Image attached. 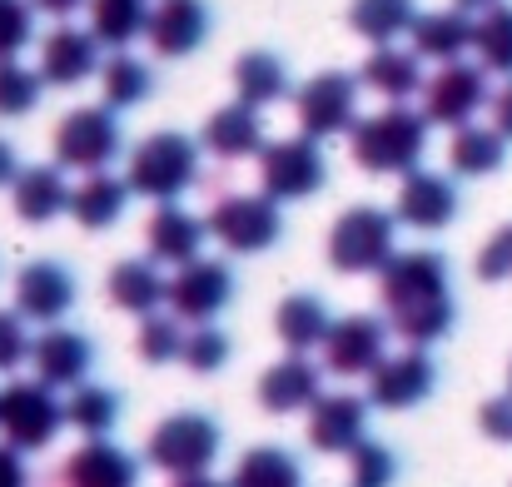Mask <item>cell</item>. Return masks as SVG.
<instances>
[{"instance_id":"14","label":"cell","mask_w":512,"mask_h":487,"mask_svg":"<svg viewBox=\"0 0 512 487\" xmlns=\"http://www.w3.org/2000/svg\"><path fill=\"white\" fill-rule=\"evenodd\" d=\"M388 328L373 314H348L329 328L324 338V368L339 378H368L383 358H388Z\"/></svg>"},{"instance_id":"23","label":"cell","mask_w":512,"mask_h":487,"mask_svg":"<svg viewBox=\"0 0 512 487\" xmlns=\"http://www.w3.org/2000/svg\"><path fill=\"white\" fill-rule=\"evenodd\" d=\"M60 478H65V487H135L140 483V463L125 448H115L105 438H90L80 453L65 458Z\"/></svg>"},{"instance_id":"20","label":"cell","mask_w":512,"mask_h":487,"mask_svg":"<svg viewBox=\"0 0 512 487\" xmlns=\"http://www.w3.org/2000/svg\"><path fill=\"white\" fill-rule=\"evenodd\" d=\"M30 363H35V378H45L50 388H80L90 363H95V343L75 328H45L30 348Z\"/></svg>"},{"instance_id":"38","label":"cell","mask_w":512,"mask_h":487,"mask_svg":"<svg viewBox=\"0 0 512 487\" xmlns=\"http://www.w3.org/2000/svg\"><path fill=\"white\" fill-rule=\"evenodd\" d=\"M478 65L488 75H512V5H493L478 15Z\"/></svg>"},{"instance_id":"49","label":"cell","mask_w":512,"mask_h":487,"mask_svg":"<svg viewBox=\"0 0 512 487\" xmlns=\"http://www.w3.org/2000/svg\"><path fill=\"white\" fill-rule=\"evenodd\" d=\"M20 169H25V164H20V155H15V145H10V140H0V189H5V184H15V179H20Z\"/></svg>"},{"instance_id":"48","label":"cell","mask_w":512,"mask_h":487,"mask_svg":"<svg viewBox=\"0 0 512 487\" xmlns=\"http://www.w3.org/2000/svg\"><path fill=\"white\" fill-rule=\"evenodd\" d=\"M493 130H503L512 140V75H508V85L493 95Z\"/></svg>"},{"instance_id":"10","label":"cell","mask_w":512,"mask_h":487,"mask_svg":"<svg viewBox=\"0 0 512 487\" xmlns=\"http://www.w3.org/2000/svg\"><path fill=\"white\" fill-rule=\"evenodd\" d=\"M358 90H363L358 75H343V70L314 75V80L299 90V100H294V110H299V130L314 135V140L348 135V130L358 125Z\"/></svg>"},{"instance_id":"17","label":"cell","mask_w":512,"mask_h":487,"mask_svg":"<svg viewBox=\"0 0 512 487\" xmlns=\"http://www.w3.org/2000/svg\"><path fill=\"white\" fill-rule=\"evenodd\" d=\"M368 438V398L358 393H324L309 408V443L319 453H353Z\"/></svg>"},{"instance_id":"6","label":"cell","mask_w":512,"mask_h":487,"mask_svg":"<svg viewBox=\"0 0 512 487\" xmlns=\"http://www.w3.org/2000/svg\"><path fill=\"white\" fill-rule=\"evenodd\" d=\"M219 448H224V433H219V423L209 413H170L150 433L145 458L160 473H170V478H199V473H209Z\"/></svg>"},{"instance_id":"33","label":"cell","mask_w":512,"mask_h":487,"mask_svg":"<svg viewBox=\"0 0 512 487\" xmlns=\"http://www.w3.org/2000/svg\"><path fill=\"white\" fill-rule=\"evenodd\" d=\"M508 160V135L493 130V125H463L453 130V145H448V164L458 174H493Z\"/></svg>"},{"instance_id":"36","label":"cell","mask_w":512,"mask_h":487,"mask_svg":"<svg viewBox=\"0 0 512 487\" xmlns=\"http://www.w3.org/2000/svg\"><path fill=\"white\" fill-rule=\"evenodd\" d=\"M65 418H70V428L85 433V438H110L115 423H120V398H115V388L80 383V388L70 393V403H65Z\"/></svg>"},{"instance_id":"5","label":"cell","mask_w":512,"mask_h":487,"mask_svg":"<svg viewBox=\"0 0 512 487\" xmlns=\"http://www.w3.org/2000/svg\"><path fill=\"white\" fill-rule=\"evenodd\" d=\"M65 403L55 398V388L45 378H15L0 388V438L20 453L50 448L55 433L65 428Z\"/></svg>"},{"instance_id":"24","label":"cell","mask_w":512,"mask_h":487,"mask_svg":"<svg viewBox=\"0 0 512 487\" xmlns=\"http://www.w3.org/2000/svg\"><path fill=\"white\" fill-rule=\"evenodd\" d=\"M264 145H269L264 120L244 100H234V105H224L204 120V150L219 155V160H249V155H264Z\"/></svg>"},{"instance_id":"27","label":"cell","mask_w":512,"mask_h":487,"mask_svg":"<svg viewBox=\"0 0 512 487\" xmlns=\"http://www.w3.org/2000/svg\"><path fill=\"white\" fill-rule=\"evenodd\" d=\"M473 40H478V20L468 15V10H428V15H418V25H413V50L423 55V60H463L468 50H473Z\"/></svg>"},{"instance_id":"25","label":"cell","mask_w":512,"mask_h":487,"mask_svg":"<svg viewBox=\"0 0 512 487\" xmlns=\"http://www.w3.org/2000/svg\"><path fill=\"white\" fill-rule=\"evenodd\" d=\"M204 234H209V224H204V219H194V214H189V209H179V204H160V209H155V219H150V229H145V239H150V259H155V264H174V269H184V264H194V259H199Z\"/></svg>"},{"instance_id":"2","label":"cell","mask_w":512,"mask_h":487,"mask_svg":"<svg viewBox=\"0 0 512 487\" xmlns=\"http://www.w3.org/2000/svg\"><path fill=\"white\" fill-rule=\"evenodd\" d=\"M428 150V115L388 105L348 130V155L368 174H413Z\"/></svg>"},{"instance_id":"16","label":"cell","mask_w":512,"mask_h":487,"mask_svg":"<svg viewBox=\"0 0 512 487\" xmlns=\"http://www.w3.org/2000/svg\"><path fill=\"white\" fill-rule=\"evenodd\" d=\"M453 214H458V184H453L448 174H438V169H413V174H403L398 219H403L408 229L433 234V229L453 224Z\"/></svg>"},{"instance_id":"11","label":"cell","mask_w":512,"mask_h":487,"mask_svg":"<svg viewBox=\"0 0 512 487\" xmlns=\"http://www.w3.org/2000/svg\"><path fill=\"white\" fill-rule=\"evenodd\" d=\"M488 105V70L468 60H448L428 85H423V115L428 125H473V115Z\"/></svg>"},{"instance_id":"43","label":"cell","mask_w":512,"mask_h":487,"mask_svg":"<svg viewBox=\"0 0 512 487\" xmlns=\"http://www.w3.org/2000/svg\"><path fill=\"white\" fill-rule=\"evenodd\" d=\"M35 40V5L30 0H0V60H15Z\"/></svg>"},{"instance_id":"4","label":"cell","mask_w":512,"mask_h":487,"mask_svg":"<svg viewBox=\"0 0 512 487\" xmlns=\"http://www.w3.org/2000/svg\"><path fill=\"white\" fill-rule=\"evenodd\" d=\"M125 179H130V194L155 199V204H174L199 179V145L179 130H160V135H150L130 150Z\"/></svg>"},{"instance_id":"15","label":"cell","mask_w":512,"mask_h":487,"mask_svg":"<svg viewBox=\"0 0 512 487\" xmlns=\"http://www.w3.org/2000/svg\"><path fill=\"white\" fill-rule=\"evenodd\" d=\"M15 309L30 324H60L75 309V274L55 259H35L15 274Z\"/></svg>"},{"instance_id":"1","label":"cell","mask_w":512,"mask_h":487,"mask_svg":"<svg viewBox=\"0 0 512 487\" xmlns=\"http://www.w3.org/2000/svg\"><path fill=\"white\" fill-rule=\"evenodd\" d=\"M453 269L443 254L433 249H408L393 254V264L378 274V294L383 309L393 319V333L413 348H428L438 338H448L458 324V304H453Z\"/></svg>"},{"instance_id":"50","label":"cell","mask_w":512,"mask_h":487,"mask_svg":"<svg viewBox=\"0 0 512 487\" xmlns=\"http://www.w3.org/2000/svg\"><path fill=\"white\" fill-rule=\"evenodd\" d=\"M30 5H35V10H45V15H60V20H65V15H75L85 0H30Z\"/></svg>"},{"instance_id":"32","label":"cell","mask_w":512,"mask_h":487,"mask_svg":"<svg viewBox=\"0 0 512 487\" xmlns=\"http://www.w3.org/2000/svg\"><path fill=\"white\" fill-rule=\"evenodd\" d=\"M348 25L368 45H393L398 35H413L418 0H353L348 5Z\"/></svg>"},{"instance_id":"9","label":"cell","mask_w":512,"mask_h":487,"mask_svg":"<svg viewBox=\"0 0 512 487\" xmlns=\"http://www.w3.org/2000/svg\"><path fill=\"white\" fill-rule=\"evenodd\" d=\"M209 234L234 254H264L284 234L279 199H269V194H224L209 209Z\"/></svg>"},{"instance_id":"28","label":"cell","mask_w":512,"mask_h":487,"mask_svg":"<svg viewBox=\"0 0 512 487\" xmlns=\"http://www.w3.org/2000/svg\"><path fill=\"white\" fill-rule=\"evenodd\" d=\"M110 299H115V309L150 319V314H160V304H170V279L160 274L155 259H120L110 269Z\"/></svg>"},{"instance_id":"19","label":"cell","mask_w":512,"mask_h":487,"mask_svg":"<svg viewBox=\"0 0 512 487\" xmlns=\"http://www.w3.org/2000/svg\"><path fill=\"white\" fill-rule=\"evenodd\" d=\"M324 398V378H319V363H309L304 353H289L279 363H269L259 373V403L264 413H299V408H314Z\"/></svg>"},{"instance_id":"35","label":"cell","mask_w":512,"mask_h":487,"mask_svg":"<svg viewBox=\"0 0 512 487\" xmlns=\"http://www.w3.org/2000/svg\"><path fill=\"white\" fill-rule=\"evenodd\" d=\"M229 487H304V463L289 448H249L234 463Z\"/></svg>"},{"instance_id":"8","label":"cell","mask_w":512,"mask_h":487,"mask_svg":"<svg viewBox=\"0 0 512 487\" xmlns=\"http://www.w3.org/2000/svg\"><path fill=\"white\" fill-rule=\"evenodd\" d=\"M120 145H125V130H120L115 110L110 105H85V110H70L60 120V130H55V164L95 174V169L115 164Z\"/></svg>"},{"instance_id":"12","label":"cell","mask_w":512,"mask_h":487,"mask_svg":"<svg viewBox=\"0 0 512 487\" xmlns=\"http://www.w3.org/2000/svg\"><path fill=\"white\" fill-rule=\"evenodd\" d=\"M234 299V269L224 259H194L170 279V314L184 324H214Z\"/></svg>"},{"instance_id":"3","label":"cell","mask_w":512,"mask_h":487,"mask_svg":"<svg viewBox=\"0 0 512 487\" xmlns=\"http://www.w3.org/2000/svg\"><path fill=\"white\" fill-rule=\"evenodd\" d=\"M324 254L339 274H383L398 254V214L373 209V204L343 209L329 229Z\"/></svg>"},{"instance_id":"29","label":"cell","mask_w":512,"mask_h":487,"mask_svg":"<svg viewBox=\"0 0 512 487\" xmlns=\"http://www.w3.org/2000/svg\"><path fill=\"white\" fill-rule=\"evenodd\" d=\"M125 204H130V179H120V174H110V169H95V174H85V184L75 189L70 214H75L80 229H110V224H120Z\"/></svg>"},{"instance_id":"51","label":"cell","mask_w":512,"mask_h":487,"mask_svg":"<svg viewBox=\"0 0 512 487\" xmlns=\"http://www.w3.org/2000/svg\"><path fill=\"white\" fill-rule=\"evenodd\" d=\"M458 10H468V15H483V10H493V5H503V0H453Z\"/></svg>"},{"instance_id":"40","label":"cell","mask_w":512,"mask_h":487,"mask_svg":"<svg viewBox=\"0 0 512 487\" xmlns=\"http://www.w3.org/2000/svg\"><path fill=\"white\" fill-rule=\"evenodd\" d=\"M398 478V453L378 438H363L353 453H348V483L353 487H393Z\"/></svg>"},{"instance_id":"47","label":"cell","mask_w":512,"mask_h":487,"mask_svg":"<svg viewBox=\"0 0 512 487\" xmlns=\"http://www.w3.org/2000/svg\"><path fill=\"white\" fill-rule=\"evenodd\" d=\"M0 487H30L25 478V463H20V448H0Z\"/></svg>"},{"instance_id":"45","label":"cell","mask_w":512,"mask_h":487,"mask_svg":"<svg viewBox=\"0 0 512 487\" xmlns=\"http://www.w3.org/2000/svg\"><path fill=\"white\" fill-rule=\"evenodd\" d=\"M478 279H483V284L512 279V224H503V229L483 244V254H478Z\"/></svg>"},{"instance_id":"31","label":"cell","mask_w":512,"mask_h":487,"mask_svg":"<svg viewBox=\"0 0 512 487\" xmlns=\"http://www.w3.org/2000/svg\"><path fill=\"white\" fill-rule=\"evenodd\" d=\"M234 90H239L244 105L264 110V105L289 95V65L274 50H249V55L234 60Z\"/></svg>"},{"instance_id":"13","label":"cell","mask_w":512,"mask_h":487,"mask_svg":"<svg viewBox=\"0 0 512 487\" xmlns=\"http://www.w3.org/2000/svg\"><path fill=\"white\" fill-rule=\"evenodd\" d=\"M438 388V363L423 353V348H403V353H388L373 373H368V403L373 408H418L428 393Z\"/></svg>"},{"instance_id":"21","label":"cell","mask_w":512,"mask_h":487,"mask_svg":"<svg viewBox=\"0 0 512 487\" xmlns=\"http://www.w3.org/2000/svg\"><path fill=\"white\" fill-rule=\"evenodd\" d=\"M150 45H155V55H165V60H184V55H194L199 50V40L209 35V10H204V0H160L155 10H150Z\"/></svg>"},{"instance_id":"52","label":"cell","mask_w":512,"mask_h":487,"mask_svg":"<svg viewBox=\"0 0 512 487\" xmlns=\"http://www.w3.org/2000/svg\"><path fill=\"white\" fill-rule=\"evenodd\" d=\"M174 487H229V483H214V478H204V473H199V478H179Z\"/></svg>"},{"instance_id":"26","label":"cell","mask_w":512,"mask_h":487,"mask_svg":"<svg viewBox=\"0 0 512 487\" xmlns=\"http://www.w3.org/2000/svg\"><path fill=\"white\" fill-rule=\"evenodd\" d=\"M358 80H363L373 95L393 100V105H408V95H418V90L428 85V80H423V55H418V50H398V45H378V50L363 60Z\"/></svg>"},{"instance_id":"22","label":"cell","mask_w":512,"mask_h":487,"mask_svg":"<svg viewBox=\"0 0 512 487\" xmlns=\"http://www.w3.org/2000/svg\"><path fill=\"white\" fill-rule=\"evenodd\" d=\"M10 199H15V214L25 224H50L55 214H70L75 189L65 184L60 164H25L20 179L10 184Z\"/></svg>"},{"instance_id":"7","label":"cell","mask_w":512,"mask_h":487,"mask_svg":"<svg viewBox=\"0 0 512 487\" xmlns=\"http://www.w3.org/2000/svg\"><path fill=\"white\" fill-rule=\"evenodd\" d=\"M259 179H264V194L279 199V204H299L309 194L324 189L329 179V160L319 150L314 135H289V140H269L264 155H259Z\"/></svg>"},{"instance_id":"44","label":"cell","mask_w":512,"mask_h":487,"mask_svg":"<svg viewBox=\"0 0 512 487\" xmlns=\"http://www.w3.org/2000/svg\"><path fill=\"white\" fill-rule=\"evenodd\" d=\"M30 348H35V338L25 333V314L20 309H0V373L20 368L30 358Z\"/></svg>"},{"instance_id":"42","label":"cell","mask_w":512,"mask_h":487,"mask_svg":"<svg viewBox=\"0 0 512 487\" xmlns=\"http://www.w3.org/2000/svg\"><path fill=\"white\" fill-rule=\"evenodd\" d=\"M189 373H219L229 363V333L214 324H199L184 338V358H179Z\"/></svg>"},{"instance_id":"18","label":"cell","mask_w":512,"mask_h":487,"mask_svg":"<svg viewBox=\"0 0 512 487\" xmlns=\"http://www.w3.org/2000/svg\"><path fill=\"white\" fill-rule=\"evenodd\" d=\"M100 70V40L95 30H75V25H60L40 40V75L45 85L55 90H70L80 80H90Z\"/></svg>"},{"instance_id":"34","label":"cell","mask_w":512,"mask_h":487,"mask_svg":"<svg viewBox=\"0 0 512 487\" xmlns=\"http://www.w3.org/2000/svg\"><path fill=\"white\" fill-rule=\"evenodd\" d=\"M150 10H155L150 0H90V30L100 45L120 50L150 30Z\"/></svg>"},{"instance_id":"41","label":"cell","mask_w":512,"mask_h":487,"mask_svg":"<svg viewBox=\"0 0 512 487\" xmlns=\"http://www.w3.org/2000/svg\"><path fill=\"white\" fill-rule=\"evenodd\" d=\"M179 324H184L179 314H150V319L140 324V343H135L140 358H145V363H174V358H184V338H189V333Z\"/></svg>"},{"instance_id":"39","label":"cell","mask_w":512,"mask_h":487,"mask_svg":"<svg viewBox=\"0 0 512 487\" xmlns=\"http://www.w3.org/2000/svg\"><path fill=\"white\" fill-rule=\"evenodd\" d=\"M40 90H45L40 70H25L20 60H0V120L30 115L40 105Z\"/></svg>"},{"instance_id":"53","label":"cell","mask_w":512,"mask_h":487,"mask_svg":"<svg viewBox=\"0 0 512 487\" xmlns=\"http://www.w3.org/2000/svg\"><path fill=\"white\" fill-rule=\"evenodd\" d=\"M508 393H512V363H508Z\"/></svg>"},{"instance_id":"37","label":"cell","mask_w":512,"mask_h":487,"mask_svg":"<svg viewBox=\"0 0 512 487\" xmlns=\"http://www.w3.org/2000/svg\"><path fill=\"white\" fill-rule=\"evenodd\" d=\"M150 85H155L150 65L135 60V55H125V50H115V55L100 65V90H105V105H110V110L140 105V100L150 95Z\"/></svg>"},{"instance_id":"30","label":"cell","mask_w":512,"mask_h":487,"mask_svg":"<svg viewBox=\"0 0 512 487\" xmlns=\"http://www.w3.org/2000/svg\"><path fill=\"white\" fill-rule=\"evenodd\" d=\"M329 328H334V319H329V304H324L319 294H289V299L279 304V314H274V333L284 338L289 353L324 348Z\"/></svg>"},{"instance_id":"46","label":"cell","mask_w":512,"mask_h":487,"mask_svg":"<svg viewBox=\"0 0 512 487\" xmlns=\"http://www.w3.org/2000/svg\"><path fill=\"white\" fill-rule=\"evenodd\" d=\"M478 428H483L493 443H512V393L488 398V403L478 408Z\"/></svg>"}]
</instances>
